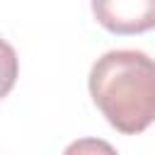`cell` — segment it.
Wrapping results in <instances>:
<instances>
[{"mask_svg":"<svg viewBox=\"0 0 155 155\" xmlns=\"http://www.w3.org/2000/svg\"><path fill=\"white\" fill-rule=\"evenodd\" d=\"M97 22L114 34H140L155 29V0H94Z\"/></svg>","mask_w":155,"mask_h":155,"instance_id":"7a4b0ae2","label":"cell"},{"mask_svg":"<svg viewBox=\"0 0 155 155\" xmlns=\"http://www.w3.org/2000/svg\"><path fill=\"white\" fill-rule=\"evenodd\" d=\"M17 75H19L17 51L5 39H0V99L12 92V87L17 82Z\"/></svg>","mask_w":155,"mask_h":155,"instance_id":"3957f363","label":"cell"},{"mask_svg":"<svg viewBox=\"0 0 155 155\" xmlns=\"http://www.w3.org/2000/svg\"><path fill=\"white\" fill-rule=\"evenodd\" d=\"M92 102L119 133L136 136L155 121V58L136 48L99 56L90 70Z\"/></svg>","mask_w":155,"mask_h":155,"instance_id":"6da1fadb","label":"cell"},{"mask_svg":"<svg viewBox=\"0 0 155 155\" xmlns=\"http://www.w3.org/2000/svg\"><path fill=\"white\" fill-rule=\"evenodd\" d=\"M63 155H119V153L111 143L102 138H78L63 150Z\"/></svg>","mask_w":155,"mask_h":155,"instance_id":"277c9868","label":"cell"}]
</instances>
